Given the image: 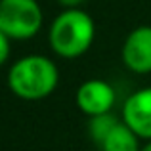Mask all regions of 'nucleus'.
<instances>
[{
  "instance_id": "6",
  "label": "nucleus",
  "mask_w": 151,
  "mask_h": 151,
  "mask_svg": "<svg viewBox=\"0 0 151 151\" xmlns=\"http://www.w3.org/2000/svg\"><path fill=\"white\" fill-rule=\"evenodd\" d=\"M122 121L140 138L151 140V86L134 92L124 101Z\"/></svg>"
},
{
  "instance_id": "2",
  "label": "nucleus",
  "mask_w": 151,
  "mask_h": 151,
  "mask_svg": "<svg viewBox=\"0 0 151 151\" xmlns=\"http://www.w3.org/2000/svg\"><path fill=\"white\" fill-rule=\"evenodd\" d=\"M96 25L94 19L81 8L65 10L52 21L50 46L58 55L65 59H75L86 54L94 42Z\"/></svg>"
},
{
  "instance_id": "8",
  "label": "nucleus",
  "mask_w": 151,
  "mask_h": 151,
  "mask_svg": "<svg viewBox=\"0 0 151 151\" xmlns=\"http://www.w3.org/2000/svg\"><path fill=\"white\" fill-rule=\"evenodd\" d=\"M122 121H119L117 115L113 113H103V115H96V117H90L88 121V134L92 138V142L100 147L101 142L121 124Z\"/></svg>"
},
{
  "instance_id": "11",
  "label": "nucleus",
  "mask_w": 151,
  "mask_h": 151,
  "mask_svg": "<svg viewBox=\"0 0 151 151\" xmlns=\"http://www.w3.org/2000/svg\"><path fill=\"white\" fill-rule=\"evenodd\" d=\"M142 151H151V140H149L147 145H144V147H142Z\"/></svg>"
},
{
  "instance_id": "1",
  "label": "nucleus",
  "mask_w": 151,
  "mask_h": 151,
  "mask_svg": "<svg viewBox=\"0 0 151 151\" xmlns=\"http://www.w3.org/2000/svg\"><path fill=\"white\" fill-rule=\"evenodd\" d=\"M58 82V67L46 55H25L17 59L8 73V86L21 100H42L54 92Z\"/></svg>"
},
{
  "instance_id": "10",
  "label": "nucleus",
  "mask_w": 151,
  "mask_h": 151,
  "mask_svg": "<svg viewBox=\"0 0 151 151\" xmlns=\"http://www.w3.org/2000/svg\"><path fill=\"white\" fill-rule=\"evenodd\" d=\"M59 4H61L65 10H75V8H78L84 0H58Z\"/></svg>"
},
{
  "instance_id": "9",
  "label": "nucleus",
  "mask_w": 151,
  "mask_h": 151,
  "mask_svg": "<svg viewBox=\"0 0 151 151\" xmlns=\"http://www.w3.org/2000/svg\"><path fill=\"white\" fill-rule=\"evenodd\" d=\"M10 37H6L4 33H0V46H2V54H0V61L6 63L8 61V55H10Z\"/></svg>"
},
{
  "instance_id": "5",
  "label": "nucleus",
  "mask_w": 151,
  "mask_h": 151,
  "mask_svg": "<svg viewBox=\"0 0 151 151\" xmlns=\"http://www.w3.org/2000/svg\"><path fill=\"white\" fill-rule=\"evenodd\" d=\"M115 90L109 82L101 78H90L82 82L77 90V105L88 117L111 113L115 105Z\"/></svg>"
},
{
  "instance_id": "7",
  "label": "nucleus",
  "mask_w": 151,
  "mask_h": 151,
  "mask_svg": "<svg viewBox=\"0 0 151 151\" xmlns=\"http://www.w3.org/2000/svg\"><path fill=\"white\" fill-rule=\"evenodd\" d=\"M100 151H142L140 136L124 121L101 142Z\"/></svg>"
},
{
  "instance_id": "4",
  "label": "nucleus",
  "mask_w": 151,
  "mask_h": 151,
  "mask_svg": "<svg viewBox=\"0 0 151 151\" xmlns=\"http://www.w3.org/2000/svg\"><path fill=\"white\" fill-rule=\"evenodd\" d=\"M122 61L126 69L138 75L151 73V27L142 25L130 31L122 44Z\"/></svg>"
},
{
  "instance_id": "3",
  "label": "nucleus",
  "mask_w": 151,
  "mask_h": 151,
  "mask_svg": "<svg viewBox=\"0 0 151 151\" xmlns=\"http://www.w3.org/2000/svg\"><path fill=\"white\" fill-rule=\"evenodd\" d=\"M42 27V10L37 0H2L0 33L12 40L33 38Z\"/></svg>"
}]
</instances>
